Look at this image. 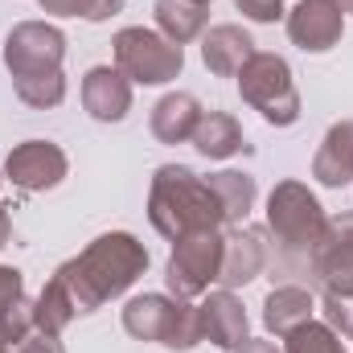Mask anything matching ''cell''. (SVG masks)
<instances>
[{
	"mask_svg": "<svg viewBox=\"0 0 353 353\" xmlns=\"http://www.w3.org/2000/svg\"><path fill=\"white\" fill-rule=\"evenodd\" d=\"M312 176L325 189H341L353 181V119H341L325 132V140L312 157Z\"/></svg>",
	"mask_w": 353,
	"mask_h": 353,
	"instance_id": "16",
	"label": "cell"
},
{
	"mask_svg": "<svg viewBox=\"0 0 353 353\" xmlns=\"http://www.w3.org/2000/svg\"><path fill=\"white\" fill-rule=\"evenodd\" d=\"M325 210L300 181H279L267 197V230L275 234L283 263H308L312 247L325 234Z\"/></svg>",
	"mask_w": 353,
	"mask_h": 353,
	"instance_id": "3",
	"label": "cell"
},
{
	"mask_svg": "<svg viewBox=\"0 0 353 353\" xmlns=\"http://www.w3.org/2000/svg\"><path fill=\"white\" fill-rule=\"evenodd\" d=\"M148 218L157 226V234H165L169 243L193 234V230H218L226 226L222 205L210 189V181L185 169V165H161L148 189Z\"/></svg>",
	"mask_w": 353,
	"mask_h": 353,
	"instance_id": "2",
	"label": "cell"
},
{
	"mask_svg": "<svg viewBox=\"0 0 353 353\" xmlns=\"http://www.w3.org/2000/svg\"><path fill=\"white\" fill-rule=\"evenodd\" d=\"M350 341H353V333H350Z\"/></svg>",
	"mask_w": 353,
	"mask_h": 353,
	"instance_id": "36",
	"label": "cell"
},
{
	"mask_svg": "<svg viewBox=\"0 0 353 353\" xmlns=\"http://www.w3.org/2000/svg\"><path fill=\"white\" fill-rule=\"evenodd\" d=\"M234 8H239L243 17L259 21V25H275V21H283V17H288L283 0H234Z\"/></svg>",
	"mask_w": 353,
	"mask_h": 353,
	"instance_id": "28",
	"label": "cell"
},
{
	"mask_svg": "<svg viewBox=\"0 0 353 353\" xmlns=\"http://www.w3.org/2000/svg\"><path fill=\"white\" fill-rule=\"evenodd\" d=\"M312 312H316V300L300 283H279L263 300V325H267V333H275V337H288L292 329L312 321Z\"/></svg>",
	"mask_w": 353,
	"mask_h": 353,
	"instance_id": "19",
	"label": "cell"
},
{
	"mask_svg": "<svg viewBox=\"0 0 353 353\" xmlns=\"http://www.w3.org/2000/svg\"><path fill=\"white\" fill-rule=\"evenodd\" d=\"M197 119H201V103H197L189 90H173V94H165V99L152 107L148 128H152V136H157L161 144H185V140H193Z\"/></svg>",
	"mask_w": 353,
	"mask_h": 353,
	"instance_id": "18",
	"label": "cell"
},
{
	"mask_svg": "<svg viewBox=\"0 0 353 353\" xmlns=\"http://www.w3.org/2000/svg\"><path fill=\"white\" fill-rule=\"evenodd\" d=\"M205 181H210V189H214V197L222 205L226 226H243L247 214L255 210V197H259L255 176L239 173V169H226V173H214V176H205Z\"/></svg>",
	"mask_w": 353,
	"mask_h": 353,
	"instance_id": "20",
	"label": "cell"
},
{
	"mask_svg": "<svg viewBox=\"0 0 353 353\" xmlns=\"http://www.w3.org/2000/svg\"><path fill=\"white\" fill-rule=\"evenodd\" d=\"M33 316H37V329H41V333H54V337L79 316V308H74V300H70V292L62 288L58 275H54V279L41 288V296L33 300Z\"/></svg>",
	"mask_w": 353,
	"mask_h": 353,
	"instance_id": "22",
	"label": "cell"
},
{
	"mask_svg": "<svg viewBox=\"0 0 353 353\" xmlns=\"http://www.w3.org/2000/svg\"><path fill=\"white\" fill-rule=\"evenodd\" d=\"M283 353H345V337L333 333L325 321H304L283 337Z\"/></svg>",
	"mask_w": 353,
	"mask_h": 353,
	"instance_id": "23",
	"label": "cell"
},
{
	"mask_svg": "<svg viewBox=\"0 0 353 353\" xmlns=\"http://www.w3.org/2000/svg\"><path fill=\"white\" fill-rule=\"evenodd\" d=\"M46 12L58 17H87V21H107L123 8V0H37Z\"/></svg>",
	"mask_w": 353,
	"mask_h": 353,
	"instance_id": "26",
	"label": "cell"
},
{
	"mask_svg": "<svg viewBox=\"0 0 353 353\" xmlns=\"http://www.w3.org/2000/svg\"><path fill=\"white\" fill-rule=\"evenodd\" d=\"M341 4V12H353V0H337Z\"/></svg>",
	"mask_w": 353,
	"mask_h": 353,
	"instance_id": "33",
	"label": "cell"
},
{
	"mask_svg": "<svg viewBox=\"0 0 353 353\" xmlns=\"http://www.w3.org/2000/svg\"><path fill=\"white\" fill-rule=\"evenodd\" d=\"M234 353H283V350H279L275 341H255V337H247V341H243Z\"/></svg>",
	"mask_w": 353,
	"mask_h": 353,
	"instance_id": "31",
	"label": "cell"
},
{
	"mask_svg": "<svg viewBox=\"0 0 353 353\" xmlns=\"http://www.w3.org/2000/svg\"><path fill=\"white\" fill-rule=\"evenodd\" d=\"M12 90L25 107L50 111L66 99V79H62V70H50V74H33V79H12Z\"/></svg>",
	"mask_w": 353,
	"mask_h": 353,
	"instance_id": "24",
	"label": "cell"
},
{
	"mask_svg": "<svg viewBox=\"0 0 353 353\" xmlns=\"http://www.w3.org/2000/svg\"><path fill=\"white\" fill-rule=\"evenodd\" d=\"M201 157L210 161H230L239 152H247V140H243V123L226 111H201L197 128H193V140H189Z\"/></svg>",
	"mask_w": 353,
	"mask_h": 353,
	"instance_id": "17",
	"label": "cell"
},
{
	"mask_svg": "<svg viewBox=\"0 0 353 353\" xmlns=\"http://www.w3.org/2000/svg\"><path fill=\"white\" fill-rule=\"evenodd\" d=\"M144 271H148V251H144V243H136L128 230H111V234H99L79 259L62 263L54 275H58L62 288L70 292L79 316H87V312H94L103 300L123 296Z\"/></svg>",
	"mask_w": 353,
	"mask_h": 353,
	"instance_id": "1",
	"label": "cell"
},
{
	"mask_svg": "<svg viewBox=\"0 0 353 353\" xmlns=\"http://www.w3.org/2000/svg\"><path fill=\"white\" fill-rule=\"evenodd\" d=\"M123 329L136 341H157V345H169V350H193V345L205 341L201 312L189 300L161 296V292L132 296L123 304Z\"/></svg>",
	"mask_w": 353,
	"mask_h": 353,
	"instance_id": "4",
	"label": "cell"
},
{
	"mask_svg": "<svg viewBox=\"0 0 353 353\" xmlns=\"http://www.w3.org/2000/svg\"><path fill=\"white\" fill-rule=\"evenodd\" d=\"M321 312H325V325L350 341V333H353V300H341V296H325V300H321Z\"/></svg>",
	"mask_w": 353,
	"mask_h": 353,
	"instance_id": "27",
	"label": "cell"
},
{
	"mask_svg": "<svg viewBox=\"0 0 353 353\" xmlns=\"http://www.w3.org/2000/svg\"><path fill=\"white\" fill-rule=\"evenodd\" d=\"M66 169H70L66 165V152L58 144H50V140H25L4 161V176L17 189H25V193H46V189L62 185Z\"/></svg>",
	"mask_w": 353,
	"mask_h": 353,
	"instance_id": "10",
	"label": "cell"
},
{
	"mask_svg": "<svg viewBox=\"0 0 353 353\" xmlns=\"http://www.w3.org/2000/svg\"><path fill=\"white\" fill-rule=\"evenodd\" d=\"M308 275L325 288V296L353 300V214H337L325 222V234L308 259Z\"/></svg>",
	"mask_w": 353,
	"mask_h": 353,
	"instance_id": "9",
	"label": "cell"
},
{
	"mask_svg": "<svg viewBox=\"0 0 353 353\" xmlns=\"http://www.w3.org/2000/svg\"><path fill=\"white\" fill-rule=\"evenodd\" d=\"M37 329V316H33V300H12L4 312H0V341L12 350V345H21L29 333Z\"/></svg>",
	"mask_w": 353,
	"mask_h": 353,
	"instance_id": "25",
	"label": "cell"
},
{
	"mask_svg": "<svg viewBox=\"0 0 353 353\" xmlns=\"http://www.w3.org/2000/svg\"><path fill=\"white\" fill-rule=\"evenodd\" d=\"M62 58H66V33L58 25L21 21L4 37V66H8L12 79H33V74L62 70Z\"/></svg>",
	"mask_w": 353,
	"mask_h": 353,
	"instance_id": "8",
	"label": "cell"
},
{
	"mask_svg": "<svg viewBox=\"0 0 353 353\" xmlns=\"http://www.w3.org/2000/svg\"><path fill=\"white\" fill-rule=\"evenodd\" d=\"M25 296V279H21V271L17 267H0V312L12 304V300H21Z\"/></svg>",
	"mask_w": 353,
	"mask_h": 353,
	"instance_id": "29",
	"label": "cell"
},
{
	"mask_svg": "<svg viewBox=\"0 0 353 353\" xmlns=\"http://www.w3.org/2000/svg\"><path fill=\"white\" fill-rule=\"evenodd\" d=\"M193 4H210V0H193Z\"/></svg>",
	"mask_w": 353,
	"mask_h": 353,
	"instance_id": "35",
	"label": "cell"
},
{
	"mask_svg": "<svg viewBox=\"0 0 353 353\" xmlns=\"http://www.w3.org/2000/svg\"><path fill=\"white\" fill-rule=\"evenodd\" d=\"M111 50H115V70L136 87L173 83L181 74V66H185V50L176 41H169L161 29H144V25L119 29Z\"/></svg>",
	"mask_w": 353,
	"mask_h": 353,
	"instance_id": "5",
	"label": "cell"
},
{
	"mask_svg": "<svg viewBox=\"0 0 353 353\" xmlns=\"http://www.w3.org/2000/svg\"><path fill=\"white\" fill-rule=\"evenodd\" d=\"M255 58V41L239 25H214L201 37V62L218 79H239V70Z\"/></svg>",
	"mask_w": 353,
	"mask_h": 353,
	"instance_id": "15",
	"label": "cell"
},
{
	"mask_svg": "<svg viewBox=\"0 0 353 353\" xmlns=\"http://www.w3.org/2000/svg\"><path fill=\"white\" fill-rule=\"evenodd\" d=\"M222 251H226V234L222 230H193L173 243V255L165 267V283L176 300H197L210 292V283H218L222 275Z\"/></svg>",
	"mask_w": 353,
	"mask_h": 353,
	"instance_id": "7",
	"label": "cell"
},
{
	"mask_svg": "<svg viewBox=\"0 0 353 353\" xmlns=\"http://www.w3.org/2000/svg\"><path fill=\"white\" fill-rule=\"evenodd\" d=\"M271 263V243H267L263 226H234L226 234V251H222V288H243L251 279L263 275V267Z\"/></svg>",
	"mask_w": 353,
	"mask_h": 353,
	"instance_id": "12",
	"label": "cell"
},
{
	"mask_svg": "<svg viewBox=\"0 0 353 353\" xmlns=\"http://www.w3.org/2000/svg\"><path fill=\"white\" fill-rule=\"evenodd\" d=\"M239 94L275 128H292L300 119V90L292 83V66L279 54L255 50V58L239 70Z\"/></svg>",
	"mask_w": 353,
	"mask_h": 353,
	"instance_id": "6",
	"label": "cell"
},
{
	"mask_svg": "<svg viewBox=\"0 0 353 353\" xmlns=\"http://www.w3.org/2000/svg\"><path fill=\"white\" fill-rule=\"evenodd\" d=\"M283 21H288V37L304 54H325L345 33V12L337 0H300Z\"/></svg>",
	"mask_w": 353,
	"mask_h": 353,
	"instance_id": "11",
	"label": "cell"
},
{
	"mask_svg": "<svg viewBox=\"0 0 353 353\" xmlns=\"http://www.w3.org/2000/svg\"><path fill=\"white\" fill-rule=\"evenodd\" d=\"M197 312H201V333H205V341H214L218 350H239V345L247 341L251 321H247L243 300H239L230 288L210 292V296L197 304Z\"/></svg>",
	"mask_w": 353,
	"mask_h": 353,
	"instance_id": "13",
	"label": "cell"
},
{
	"mask_svg": "<svg viewBox=\"0 0 353 353\" xmlns=\"http://www.w3.org/2000/svg\"><path fill=\"white\" fill-rule=\"evenodd\" d=\"M8 234H12V218H8V205L0 201V247L8 243Z\"/></svg>",
	"mask_w": 353,
	"mask_h": 353,
	"instance_id": "32",
	"label": "cell"
},
{
	"mask_svg": "<svg viewBox=\"0 0 353 353\" xmlns=\"http://www.w3.org/2000/svg\"><path fill=\"white\" fill-rule=\"evenodd\" d=\"M12 353H66L62 350V341L54 337V333H41V329H33L21 345H12Z\"/></svg>",
	"mask_w": 353,
	"mask_h": 353,
	"instance_id": "30",
	"label": "cell"
},
{
	"mask_svg": "<svg viewBox=\"0 0 353 353\" xmlns=\"http://www.w3.org/2000/svg\"><path fill=\"white\" fill-rule=\"evenodd\" d=\"M152 17H157V29H161L169 41H176V46L201 37L205 25H210L205 4H193V0H157V4H152Z\"/></svg>",
	"mask_w": 353,
	"mask_h": 353,
	"instance_id": "21",
	"label": "cell"
},
{
	"mask_svg": "<svg viewBox=\"0 0 353 353\" xmlns=\"http://www.w3.org/2000/svg\"><path fill=\"white\" fill-rule=\"evenodd\" d=\"M83 107L99 123H119L132 111V83L115 66H94L83 79Z\"/></svg>",
	"mask_w": 353,
	"mask_h": 353,
	"instance_id": "14",
	"label": "cell"
},
{
	"mask_svg": "<svg viewBox=\"0 0 353 353\" xmlns=\"http://www.w3.org/2000/svg\"><path fill=\"white\" fill-rule=\"evenodd\" d=\"M0 353H12V350H8V345H4V341H0Z\"/></svg>",
	"mask_w": 353,
	"mask_h": 353,
	"instance_id": "34",
	"label": "cell"
}]
</instances>
